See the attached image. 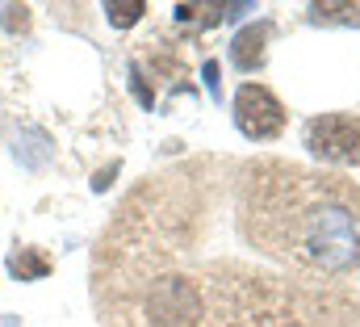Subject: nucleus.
Masks as SVG:
<instances>
[{
  "instance_id": "13",
  "label": "nucleus",
  "mask_w": 360,
  "mask_h": 327,
  "mask_svg": "<svg viewBox=\"0 0 360 327\" xmlns=\"http://www.w3.org/2000/svg\"><path fill=\"white\" fill-rule=\"evenodd\" d=\"M117 168H122V164H109V168H101V172H96V180H92V189H96V193H105V189L113 185V176H117Z\"/></svg>"
},
{
  "instance_id": "8",
  "label": "nucleus",
  "mask_w": 360,
  "mask_h": 327,
  "mask_svg": "<svg viewBox=\"0 0 360 327\" xmlns=\"http://www.w3.org/2000/svg\"><path fill=\"white\" fill-rule=\"evenodd\" d=\"M105 13H109V21H113L117 30H130V25H134V21L147 13V4H143V0H126V4L109 0V4H105Z\"/></svg>"
},
{
  "instance_id": "6",
  "label": "nucleus",
  "mask_w": 360,
  "mask_h": 327,
  "mask_svg": "<svg viewBox=\"0 0 360 327\" xmlns=\"http://www.w3.org/2000/svg\"><path fill=\"white\" fill-rule=\"evenodd\" d=\"M8 273L17 281H38L51 273V256H42L38 247H17V252H8Z\"/></svg>"
},
{
  "instance_id": "3",
  "label": "nucleus",
  "mask_w": 360,
  "mask_h": 327,
  "mask_svg": "<svg viewBox=\"0 0 360 327\" xmlns=\"http://www.w3.org/2000/svg\"><path fill=\"white\" fill-rule=\"evenodd\" d=\"M235 126L248 139H256V143L276 139L285 130V105L272 97L264 84H243L235 92Z\"/></svg>"
},
{
  "instance_id": "2",
  "label": "nucleus",
  "mask_w": 360,
  "mask_h": 327,
  "mask_svg": "<svg viewBox=\"0 0 360 327\" xmlns=\"http://www.w3.org/2000/svg\"><path fill=\"white\" fill-rule=\"evenodd\" d=\"M306 147L323 164H360V118L352 113H323L306 126Z\"/></svg>"
},
{
  "instance_id": "4",
  "label": "nucleus",
  "mask_w": 360,
  "mask_h": 327,
  "mask_svg": "<svg viewBox=\"0 0 360 327\" xmlns=\"http://www.w3.org/2000/svg\"><path fill=\"white\" fill-rule=\"evenodd\" d=\"M269 34H272L269 21H256V25L239 30V34H235V42H231V63H235L239 72L260 68V63H264V42H269Z\"/></svg>"
},
{
  "instance_id": "11",
  "label": "nucleus",
  "mask_w": 360,
  "mask_h": 327,
  "mask_svg": "<svg viewBox=\"0 0 360 327\" xmlns=\"http://www.w3.org/2000/svg\"><path fill=\"white\" fill-rule=\"evenodd\" d=\"M130 88H134V97H139V101H143L147 109L155 105V92H151V84H147V76H143L139 68H130Z\"/></svg>"
},
{
  "instance_id": "10",
  "label": "nucleus",
  "mask_w": 360,
  "mask_h": 327,
  "mask_svg": "<svg viewBox=\"0 0 360 327\" xmlns=\"http://www.w3.org/2000/svg\"><path fill=\"white\" fill-rule=\"evenodd\" d=\"M25 25H30V8H25V4H8V8H4V30L17 34V30H25Z\"/></svg>"
},
{
  "instance_id": "9",
  "label": "nucleus",
  "mask_w": 360,
  "mask_h": 327,
  "mask_svg": "<svg viewBox=\"0 0 360 327\" xmlns=\"http://www.w3.org/2000/svg\"><path fill=\"white\" fill-rule=\"evenodd\" d=\"M310 21H360V4H310Z\"/></svg>"
},
{
  "instance_id": "7",
  "label": "nucleus",
  "mask_w": 360,
  "mask_h": 327,
  "mask_svg": "<svg viewBox=\"0 0 360 327\" xmlns=\"http://www.w3.org/2000/svg\"><path fill=\"white\" fill-rule=\"evenodd\" d=\"M180 25H218L226 21V4H176Z\"/></svg>"
},
{
  "instance_id": "12",
  "label": "nucleus",
  "mask_w": 360,
  "mask_h": 327,
  "mask_svg": "<svg viewBox=\"0 0 360 327\" xmlns=\"http://www.w3.org/2000/svg\"><path fill=\"white\" fill-rule=\"evenodd\" d=\"M201 76H205V88H210V97H214V101H222V80H218V63H214V59H205Z\"/></svg>"
},
{
  "instance_id": "5",
  "label": "nucleus",
  "mask_w": 360,
  "mask_h": 327,
  "mask_svg": "<svg viewBox=\"0 0 360 327\" xmlns=\"http://www.w3.org/2000/svg\"><path fill=\"white\" fill-rule=\"evenodd\" d=\"M17 160L25 164V168H42V164L55 156V147H51V135L46 130H38V126H25L21 135H17Z\"/></svg>"
},
{
  "instance_id": "14",
  "label": "nucleus",
  "mask_w": 360,
  "mask_h": 327,
  "mask_svg": "<svg viewBox=\"0 0 360 327\" xmlns=\"http://www.w3.org/2000/svg\"><path fill=\"white\" fill-rule=\"evenodd\" d=\"M0 327H21V319L17 315H0Z\"/></svg>"
},
{
  "instance_id": "1",
  "label": "nucleus",
  "mask_w": 360,
  "mask_h": 327,
  "mask_svg": "<svg viewBox=\"0 0 360 327\" xmlns=\"http://www.w3.org/2000/svg\"><path fill=\"white\" fill-rule=\"evenodd\" d=\"M105 327H352L360 185L289 160H197L147 176L92 256Z\"/></svg>"
}]
</instances>
